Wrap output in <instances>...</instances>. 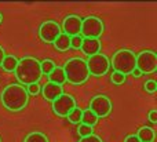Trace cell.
<instances>
[{
	"mask_svg": "<svg viewBox=\"0 0 157 142\" xmlns=\"http://www.w3.org/2000/svg\"><path fill=\"white\" fill-rule=\"evenodd\" d=\"M41 93H43L44 99L52 102V101H55L59 95L63 94V87L62 86H58V84H54V83L47 82L46 84L41 87Z\"/></svg>",
	"mask_w": 157,
	"mask_h": 142,
	"instance_id": "obj_12",
	"label": "cell"
},
{
	"mask_svg": "<svg viewBox=\"0 0 157 142\" xmlns=\"http://www.w3.org/2000/svg\"><path fill=\"white\" fill-rule=\"evenodd\" d=\"M55 62L52 59H43L40 62V69H41V75H47V76H48L50 73H51L52 72V69L55 68Z\"/></svg>",
	"mask_w": 157,
	"mask_h": 142,
	"instance_id": "obj_20",
	"label": "cell"
},
{
	"mask_svg": "<svg viewBox=\"0 0 157 142\" xmlns=\"http://www.w3.org/2000/svg\"><path fill=\"white\" fill-rule=\"evenodd\" d=\"M110 66L113 68V72H119L121 75H131L132 71L135 69V62H136V54L132 50L121 48L116 51L109 61Z\"/></svg>",
	"mask_w": 157,
	"mask_h": 142,
	"instance_id": "obj_4",
	"label": "cell"
},
{
	"mask_svg": "<svg viewBox=\"0 0 157 142\" xmlns=\"http://www.w3.org/2000/svg\"><path fill=\"white\" fill-rule=\"evenodd\" d=\"M77 134L80 135L81 138L84 137H88V135L94 134V127H90V126H86V124H78L77 127Z\"/></svg>",
	"mask_w": 157,
	"mask_h": 142,
	"instance_id": "obj_22",
	"label": "cell"
},
{
	"mask_svg": "<svg viewBox=\"0 0 157 142\" xmlns=\"http://www.w3.org/2000/svg\"><path fill=\"white\" fill-rule=\"evenodd\" d=\"M52 44H54V47L58 51H62V52L68 51V50L71 48V37H69L68 35H65V33H61V35L55 39V41Z\"/></svg>",
	"mask_w": 157,
	"mask_h": 142,
	"instance_id": "obj_15",
	"label": "cell"
},
{
	"mask_svg": "<svg viewBox=\"0 0 157 142\" xmlns=\"http://www.w3.org/2000/svg\"><path fill=\"white\" fill-rule=\"evenodd\" d=\"M76 108V99L71 94L59 95L55 101H52V112L59 117H68V115Z\"/></svg>",
	"mask_w": 157,
	"mask_h": 142,
	"instance_id": "obj_8",
	"label": "cell"
},
{
	"mask_svg": "<svg viewBox=\"0 0 157 142\" xmlns=\"http://www.w3.org/2000/svg\"><path fill=\"white\" fill-rule=\"evenodd\" d=\"M144 88L146 93L149 94H155L156 90H157V83L155 82V80H146L144 84Z\"/></svg>",
	"mask_w": 157,
	"mask_h": 142,
	"instance_id": "obj_24",
	"label": "cell"
},
{
	"mask_svg": "<svg viewBox=\"0 0 157 142\" xmlns=\"http://www.w3.org/2000/svg\"><path fill=\"white\" fill-rule=\"evenodd\" d=\"M40 91H41V87H40V84H39V83H36V84L26 86V93H28V95H37Z\"/></svg>",
	"mask_w": 157,
	"mask_h": 142,
	"instance_id": "obj_25",
	"label": "cell"
},
{
	"mask_svg": "<svg viewBox=\"0 0 157 142\" xmlns=\"http://www.w3.org/2000/svg\"><path fill=\"white\" fill-rule=\"evenodd\" d=\"M48 82L50 83H54V84L58 86H62L63 83H66V77H65V72L61 66H55L52 69V72L48 75Z\"/></svg>",
	"mask_w": 157,
	"mask_h": 142,
	"instance_id": "obj_14",
	"label": "cell"
},
{
	"mask_svg": "<svg viewBox=\"0 0 157 142\" xmlns=\"http://www.w3.org/2000/svg\"><path fill=\"white\" fill-rule=\"evenodd\" d=\"M81 29V18L78 15H68L62 22V33L68 35L69 37L80 35Z\"/></svg>",
	"mask_w": 157,
	"mask_h": 142,
	"instance_id": "obj_11",
	"label": "cell"
},
{
	"mask_svg": "<svg viewBox=\"0 0 157 142\" xmlns=\"http://www.w3.org/2000/svg\"><path fill=\"white\" fill-rule=\"evenodd\" d=\"M136 137H138V140L141 142H153L155 141V130L150 129V127H141V129L138 130V132H136Z\"/></svg>",
	"mask_w": 157,
	"mask_h": 142,
	"instance_id": "obj_16",
	"label": "cell"
},
{
	"mask_svg": "<svg viewBox=\"0 0 157 142\" xmlns=\"http://www.w3.org/2000/svg\"><path fill=\"white\" fill-rule=\"evenodd\" d=\"M29 95L26 88L18 83L8 84L2 93V104L10 112H21L26 108Z\"/></svg>",
	"mask_w": 157,
	"mask_h": 142,
	"instance_id": "obj_2",
	"label": "cell"
},
{
	"mask_svg": "<svg viewBox=\"0 0 157 142\" xmlns=\"http://www.w3.org/2000/svg\"><path fill=\"white\" fill-rule=\"evenodd\" d=\"M62 33L61 26L55 21H46L40 25L39 28V37L44 43H54L55 39Z\"/></svg>",
	"mask_w": 157,
	"mask_h": 142,
	"instance_id": "obj_10",
	"label": "cell"
},
{
	"mask_svg": "<svg viewBox=\"0 0 157 142\" xmlns=\"http://www.w3.org/2000/svg\"><path fill=\"white\" fill-rule=\"evenodd\" d=\"M124 142H141V141L138 140V137H136L135 134H130V135H127V137H125Z\"/></svg>",
	"mask_w": 157,
	"mask_h": 142,
	"instance_id": "obj_29",
	"label": "cell"
},
{
	"mask_svg": "<svg viewBox=\"0 0 157 142\" xmlns=\"http://www.w3.org/2000/svg\"><path fill=\"white\" fill-rule=\"evenodd\" d=\"M81 43H83V37L80 35L77 36H73L71 37V48H75V50H78L81 47Z\"/></svg>",
	"mask_w": 157,
	"mask_h": 142,
	"instance_id": "obj_26",
	"label": "cell"
},
{
	"mask_svg": "<svg viewBox=\"0 0 157 142\" xmlns=\"http://www.w3.org/2000/svg\"><path fill=\"white\" fill-rule=\"evenodd\" d=\"M4 57H6L4 48H3V47L0 46V65H2V62H3V59H4Z\"/></svg>",
	"mask_w": 157,
	"mask_h": 142,
	"instance_id": "obj_30",
	"label": "cell"
},
{
	"mask_svg": "<svg viewBox=\"0 0 157 142\" xmlns=\"http://www.w3.org/2000/svg\"><path fill=\"white\" fill-rule=\"evenodd\" d=\"M131 75H132L134 77H141V76H142V73H141V72H139L136 68L134 69V71H132V73H131Z\"/></svg>",
	"mask_w": 157,
	"mask_h": 142,
	"instance_id": "obj_31",
	"label": "cell"
},
{
	"mask_svg": "<svg viewBox=\"0 0 157 142\" xmlns=\"http://www.w3.org/2000/svg\"><path fill=\"white\" fill-rule=\"evenodd\" d=\"M110 80H112L113 84L121 86V84H124V82H125V76L124 75H121V73H119V72H113L112 76H110Z\"/></svg>",
	"mask_w": 157,
	"mask_h": 142,
	"instance_id": "obj_23",
	"label": "cell"
},
{
	"mask_svg": "<svg viewBox=\"0 0 157 142\" xmlns=\"http://www.w3.org/2000/svg\"><path fill=\"white\" fill-rule=\"evenodd\" d=\"M24 142H48V138H47V135L43 134V132L33 131L25 137Z\"/></svg>",
	"mask_w": 157,
	"mask_h": 142,
	"instance_id": "obj_19",
	"label": "cell"
},
{
	"mask_svg": "<svg viewBox=\"0 0 157 142\" xmlns=\"http://www.w3.org/2000/svg\"><path fill=\"white\" fill-rule=\"evenodd\" d=\"M81 115H83V109H80V108L76 106V108H75V109L68 115V120L71 121L72 124H80V121H81Z\"/></svg>",
	"mask_w": 157,
	"mask_h": 142,
	"instance_id": "obj_21",
	"label": "cell"
},
{
	"mask_svg": "<svg viewBox=\"0 0 157 142\" xmlns=\"http://www.w3.org/2000/svg\"><path fill=\"white\" fill-rule=\"evenodd\" d=\"M101 48H102V44H101L99 39H83V43L80 47L81 51L88 57L101 52Z\"/></svg>",
	"mask_w": 157,
	"mask_h": 142,
	"instance_id": "obj_13",
	"label": "cell"
},
{
	"mask_svg": "<svg viewBox=\"0 0 157 142\" xmlns=\"http://www.w3.org/2000/svg\"><path fill=\"white\" fill-rule=\"evenodd\" d=\"M2 21H3V14L0 13V24H2Z\"/></svg>",
	"mask_w": 157,
	"mask_h": 142,
	"instance_id": "obj_32",
	"label": "cell"
},
{
	"mask_svg": "<svg viewBox=\"0 0 157 142\" xmlns=\"http://www.w3.org/2000/svg\"><path fill=\"white\" fill-rule=\"evenodd\" d=\"M112 101L109 97L106 95H95L94 98L91 99L90 102V108L88 109L97 116L98 119H103V117H108L112 112Z\"/></svg>",
	"mask_w": 157,
	"mask_h": 142,
	"instance_id": "obj_9",
	"label": "cell"
},
{
	"mask_svg": "<svg viewBox=\"0 0 157 142\" xmlns=\"http://www.w3.org/2000/svg\"><path fill=\"white\" fill-rule=\"evenodd\" d=\"M17 65H18V58L14 57V55H6L0 66H2L6 72L11 73V72H15Z\"/></svg>",
	"mask_w": 157,
	"mask_h": 142,
	"instance_id": "obj_17",
	"label": "cell"
},
{
	"mask_svg": "<svg viewBox=\"0 0 157 142\" xmlns=\"http://www.w3.org/2000/svg\"><path fill=\"white\" fill-rule=\"evenodd\" d=\"M78 142H103V141H102V138L98 137V135L91 134V135H88V137L81 138V140L78 141Z\"/></svg>",
	"mask_w": 157,
	"mask_h": 142,
	"instance_id": "obj_27",
	"label": "cell"
},
{
	"mask_svg": "<svg viewBox=\"0 0 157 142\" xmlns=\"http://www.w3.org/2000/svg\"><path fill=\"white\" fill-rule=\"evenodd\" d=\"M14 73L19 82L18 84L24 87L39 83V80L43 76L40 69V61L35 57H24L22 59H18V65Z\"/></svg>",
	"mask_w": 157,
	"mask_h": 142,
	"instance_id": "obj_1",
	"label": "cell"
},
{
	"mask_svg": "<svg viewBox=\"0 0 157 142\" xmlns=\"http://www.w3.org/2000/svg\"><path fill=\"white\" fill-rule=\"evenodd\" d=\"M149 120L152 121V123H157V110L156 109L149 112Z\"/></svg>",
	"mask_w": 157,
	"mask_h": 142,
	"instance_id": "obj_28",
	"label": "cell"
},
{
	"mask_svg": "<svg viewBox=\"0 0 157 142\" xmlns=\"http://www.w3.org/2000/svg\"><path fill=\"white\" fill-rule=\"evenodd\" d=\"M0 142H2V138H0Z\"/></svg>",
	"mask_w": 157,
	"mask_h": 142,
	"instance_id": "obj_33",
	"label": "cell"
},
{
	"mask_svg": "<svg viewBox=\"0 0 157 142\" xmlns=\"http://www.w3.org/2000/svg\"><path fill=\"white\" fill-rule=\"evenodd\" d=\"M105 26L101 18L94 15H90L87 18L81 19V29L80 36L83 39H99L102 36Z\"/></svg>",
	"mask_w": 157,
	"mask_h": 142,
	"instance_id": "obj_5",
	"label": "cell"
},
{
	"mask_svg": "<svg viewBox=\"0 0 157 142\" xmlns=\"http://www.w3.org/2000/svg\"><path fill=\"white\" fill-rule=\"evenodd\" d=\"M135 68L142 75H150L157 71V54L152 50H144L136 54Z\"/></svg>",
	"mask_w": 157,
	"mask_h": 142,
	"instance_id": "obj_6",
	"label": "cell"
},
{
	"mask_svg": "<svg viewBox=\"0 0 157 142\" xmlns=\"http://www.w3.org/2000/svg\"><path fill=\"white\" fill-rule=\"evenodd\" d=\"M81 124H86V126H90V127H94L95 124L98 123V117L91 112L90 109H86L83 110V115H81Z\"/></svg>",
	"mask_w": 157,
	"mask_h": 142,
	"instance_id": "obj_18",
	"label": "cell"
},
{
	"mask_svg": "<svg viewBox=\"0 0 157 142\" xmlns=\"http://www.w3.org/2000/svg\"><path fill=\"white\" fill-rule=\"evenodd\" d=\"M86 63H87L88 73L95 77H101V76H103V75H106L109 68H110L109 58L106 57L105 54H102V52H98V54L88 57Z\"/></svg>",
	"mask_w": 157,
	"mask_h": 142,
	"instance_id": "obj_7",
	"label": "cell"
},
{
	"mask_svg": "<svg viewBox=\"0 0 157 142\" xmlns=\"http://www.w3.org/2000/svg\"><path fill=\"white\" fill-rule=\"evenodd\" d=\"M62 69L65 72L66 82H69L71 84H75V86L83 84L90 77L87 63L83 58H78V57L71 58V59H68L65 62Z\"/></svg>",
	"mask_w": 157,
	"mask_h": 142,
	"instance_id": "obj_3",
	"label": "cell"
}]
</instances>
